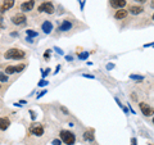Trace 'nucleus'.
I'll use <instances>...</instances> for the list:
<instances>
[{
  "instance_id": "1",
  "label": "nucleus",
  "mask_w": 154,
  "mask_h": 145,
  "mask_svg": "<svg viewBox=\"0 0 154 145\" xmlns=\"http://www.w3.org/2000/svg\"><path fill=\"white\" fill-rule=\"evenodd\" d=\"M25 57H26V52L22 49H18V48H12V49L7 50L4 54L5 59H13V60L23 59Z\"/></svg>"
},
{
  "instance_id": "2",
  "label": "nucleus",
  "mask_w": 154,
  "mask_h": 145,
  "mask_svg": "<svg viewBox=\"0 0 154 145\" xmlns=\"http://www.w3.org/2000/svg\"><path fill=\"white\" fill-rule=\"evenodd\" d=\"M59 136H60V140L66 145H73L74 142H76V136H74V134L73 132H71V131L62 130L60 134H59Z\"/></svg>"
},
{
  "instance_id": "3",
  "label": "nucleus",
  "mask_w": 154,
  "mask_h": 145,
  "mask_svg": "<svg viewBox=\"0 0 154 145\" xmlns=\"http://www.w3.org/2000/svg\"><path fill=\"white\" fill-rule=\"evenodd\" d=\"M37 11L40 12V13H46V14H53L54 12H55V8H54L53 3H50V1H44V3H41L40 5H38Z\"/></svg>"
},
{
  "instance_id": "4",
  "label": "nucleus",
  "mask_w": 154,
  "mask_h": 145,
  "mask_svg": "<svg viewBox=\"0 0 154 145\" xmlns=\"http://www.w3.org/2000/svg\"><path fill=\"white\" fill-rule=\"evenodd\" d=\"M137 104H139V107H140L141 113H143L145 117H150V116H153V114H154V108L149 105L148 103L140 101V103H137Z\"/></svg>"
},
{
  "instance_id": "5",
  "label": "nucleus",
  "mask_w": 154,
  "mask_h": 145,
  "mask_svg": "<svg viewBox=\"0 0 154 145\" xmlns=\"http://www.w3.org/2000/svg\"><path fill=\"white\" fill-rule=\"evenodd\" d=\"M26 68V64H18V66H8L5 68L7 75H13V73H19Z\"/></svg>"
},
{
  "instance_id": "6",
  "label": "nucleus",
  "mask_w": 154,
  "mask_h": 145,
  "mask_svg": "<svg viewBox=\"0 0 154 145\" xmlns=\"http://www.w3.org/2000/svg\"><path fill=\"white\" fill-rule=\"evenodd\" d=\"M27 22V18H26L25 14L19 13V14H15V16L12 17V23L15 24V26H22Z\"/></svg>"
},
{
  "instance_id": "7",
  "label": "nucleus",
  "mask_w": 154,
  "mask_h": 145,
  "mask_svg": "<svg viewBox=\"0 0 154 145\" xmlns=\"http://www.w3.org/2000/svg\"><path fill=\"white\" fill-rule=\"evenodd\" d=\"M30 132L35 136H42L44 135V127L38 123H32L30 127Z\"/></svg>"
},
{
  "instance_id": "8",
  "label": "nucleus",
  "mask_w": 154,
  "mask_h": 145,
  "mask_svg": "<svg viewBox=\"0 0 154 145\" xmlns=\"http://www.w3.org/2000/svg\"><path fill=\"white\" fill-rule=\"evenodd\" d=\"M15 4L14 0H4L3 1V4L0 5V14H4L5 12H8L10 8H13Z\"/></svg>"
},
{
  "instance_id": "9",
  "label": "nucleus",
  "mask_w": 154,
  "mask_h": 145,
  "mask_svg": "<svg viewBox=\"0 0 154 145\" xmlns=\"http://www.w3.org/2000/svg\"><path fill=\"white\" fill-rule=\"evenodd\" d=\"M72 27H73V22H72L71 19H64V21H62L58 31L59 32H67V31H69Z\"/></svg>"
},
{
  "instance_id": "10",
  "label": "nucleus",
  "mask_w": 154,
  "mask_h": 145,
  "mask_svg": "<svg viewBox=\"0 0 154 145\" xmlns=\"http://www.w3.org/2000/svg\"><path fill=\"white\" fill-rule=\"evenodd\" d=\"M33 7H35V0H27V1L21 4V11H22L23 13L31 12L33 9Z\"/></svg>"
},
{
  "instance_id": "11",
  "label": "nucleus",
  "mask_w": 154,
  "mask_h": 145,
  "mask_svg": "<svg viewBox=\"0 0 154 145\" xmlns=\"http://www.w3.org/2000/svg\"><path fill=\"white\" fill-rule=\"evenodd\" d=\"M127 1L126 0H109V5L113 9H122L126 7Z\"/></svg>"
},
{
  "instance_id": "12",
  "label": "nucleus",
  "mask_w": 154,
  "mask_h": 145,
  "mask_svg": "<svg viewBox=\"0 0 154 145\" xmlns=\"http://www.w3.org/2000/svg\"><path fill=\"white\" fill-rule=\"evenodd\" d=\"M128 12H130L132 16H139L144 12V8L140 5H130L128 7Z\"/></svg>"
},
{
  "instance_id": "13",
  "label": "nucleus",
  "mask_w": 154,
  "mask_h": 145,
  "mask_svg": "<svg viewBox=\"0 0 154 145\" xmlns=\"http://www.w3.org/2000/svg\"><path fill=\"white\" fill-rule=\"evenodd\" d=\"M128 16V12L126 11V9H117L116 11V13H114V18L116 19H118V21H121V19H125L126 17Z\"/></svg>"
},
{
  "instance_id": "14",
  "label": "nucleus",
  "mask_w": 154,
  "mask_h": 145,
  "mask_svg": "<svg viewBox=\"0 0 154 145\" xmlns=\"http://www.w3.org/2000/svg\"><path fill=\"white\" fill-rule=\"evenodd\" d=\"M10 126V119L8 117H1L0 118V131H5Z\"/></svg>"
},
{
  "instance_id": "15",
  "label": "nucleus",
  "mask_w": 154,
  "mask_h": 145,
  "mask_svg": "<svg viewBox=\"0 0 154 145\" xmlns=\"http://www.w3.org/2000/svg\"><path fill=\"white\" fill-rule=\"evenodd\" d=\"M41 30H42L46 35H49L53 31V23H51L50 21H44L42 24H41Z\"/></svg>"
},
{
  "instance_id": "16",
  "label": "nucleus",
  "mask_w": 154,
  "mask_h": 145,
  "mask_svg": "<svg viewBox=\"0 0 154 145\" xmlns=\"http://www.w3.org/2000/svg\"><path fill=\"white\" fill-rule=\"evenodd\" d=\"M84 139L86 141H94L95 140V135H94V131L92 130H86L84 132Z\"/></svg>"
},
{
  "instance_id": "17",
  "label": "nucleus",
  "mask_w": 154,
  "mask_h": 145,
  "mask_svg": "<svg viewBox=\"0 0 154 145\" xmlns=\"http://www.w3.org/2000/svg\"><path fill=\"white\" fill-rule=\"evenodd\" d=\"M26 34H27L28 37H31V39H33V37H37V32L33 31V30H26Z\"/></svg>"
},
{
  "instance_id": "18",
  "label": "nucleus",
  "mask_w": 154,
  "mask_h": 145,
  "mask_svg": "<svg viewBox=\"0 0 154 145\" xmlns=\"http://www.w3.org/2000/svg\"><path fill=\"white\" fill-rule=\"evenodd\" d=\"M130 78L135 81H144V76H140V75H130Z\"/></svg>"
},
{
  "instance_id": "19",
  "label": "nucleus",
  "mask_w": 154,
  "mask_h": 145,
  "mask_svg": "<svg viewBox=\"0 0 154 145\" xmlns=\"http://www.w3.org/2000/svg\"><path fill=\"white\" fill-rule=\"evenodd\" d=\"M0 82H8V76L5 75L4 72H1V71H0Z\"/></svg>"
},
{
  "instance_id": "20",
  "label": "nucleus",
  "mask_w": 154,
  "mask_h": 145,
  "mask_svg": "<svg viewBox=\"0 0 154 145\" xmlns=\"http://www.w3.org/2000/svg\"><path fill=\"white\" fill-rule=\"evenodd\" d=\"M87 57H89V53L87 52H84V53H81V54H78V59H81V60L87 59Z\"/></svg>"
},
{
  "instance_id": "21",
  "label": "nucleus",
  "mask_w": 154,
  "mask_h": 145,
  "mask_svg": "<svg viewBox=\"0 0 154 145\" xmlns=\"http://www.w3.org/2000/svg\"><path fill=\"white\" fill-rule=\"evenodd\" d=\"M3 28H5V24H4V18L0 14V30H3Z\"/></svg>"
},
{
  "instance_id": "22",
  "label": "nucleus",
  "mask_w": 154,
  "mask_h": 145,
  "mask_svg": "<svg viewBox=\"0 0 154 145\" xmlns=\"http://www.w3.org/2000/svg\"><path fill=\"white\" fill-rule=\"evenodd\" d=\"M50 52H51V50H46V52L44 53V58H45L46 60H48L49 58H50Z\"/></svg>"
},
{
  "instance_id": "23",
  "label": "nucleus",
  "mask_w": 154,
  "mask_h": 145,
  "mask_svg": "<svg viewBox=\"0 0 154 145\" xmlns=\"http://www.w3.org/2000/svg\"><path fill=\"white\" fill-rule=\"evenodd\" d=\"M46 85H48V81H45L44 78L40 81V82H38V86H40V87H42V86H46Z\"/></svg>"
},
{
  "instance_id": "24",
  "label": "nucleus",
  "mask_w": 154,
  "mask_h": 145,
  "mask_svg": "<svg viewBox=\"0 0 154 145\" xmlns=\"http://www.w3.org/2000/svg\"><path fill=\"white\" fill-rule=\"evenodd\" d=\"M53 145H62V140L54 139V140H53Z\"/></svg>"
},
{
  "instance_id": "25",
  "label": "nucleus",
  "mask_w": 154,
  "mask_h": 145,
  "mask_svg": "<svg viewBox=\"0 0 154 145\" xmlns=\"http://www.w3.org/2000/svg\"><path fill=\"white\" fill-rule=\"evenodd\" d=\"M46 93H48V91H46V90H42V91H40V93H38V95L36 96V98H37V99H40L41 96H44V95H45Z\"/></svg>"
},
{
  "instance_id": "26",
  "label": "nucleus",
  "mask_w": 154,
  "mask_h": 145,
  "mask_svg": "<svg viewBox=\"0 0 154 145\" xmlns=\"http://www.w3.org/2000/svg\"><path fill=\"white\" fill-rule=\"evenodd\" d=\"M41 72H42V77H45V76L48 75L49 72H50V68H46L45 71H44V70H41Z\"/></svg>"
},
{
  "instance_id": "27",
  "label": "nucleus",
  "mask_w": 154,
  "mask_h": 145,
  "mask_svg": "<svg viewBox=\"0 0 154 145\" xmlns=\"http://www.w3.org/2000/svg\"><path fill=\"white\" fill-rule=\"evenodd\" d=\"M28 113H30V116H31V118H32V121H35V119H36V114H35V112H33V111H30Z\"/></svg>"
},
{
  "instance_id": "28",
  "label": "nucleus",
  "mask_w": 154,
  "mask_h": 145,
  "mask_svg": "<svg viewBox=\"0 0 154 145\" xmlns=\"http://www.w3.org/2000/svg\"><path fill=\"white\" fill-rule=\"evenodd\" d=\"M54 50H55V52H58L59 55H63V50H62L60 48H56V46H55V48H54Z\"/></svg>"
},
{
  "instance_id": "29",
  "label": "nucleus",
  "mask_w": 154,
  "mask_h": 145,
  "mask_svg": "<svg viewBox=\"0 0 154 145\" xmlns=\"http://www.w3.org/2000/svg\"><path fill=\"white\" fill-rule=\"evenodd\" d=\"M60 111H62V112H63V113H64V114H68V113H69V112H68V109H67V108H66V107H60Z\"/></svg>"
},
{
  "instance_id": "30",
  "label": "nucleus",
  "mask_w": 154,
  "mask_h": 145,
  "mask_svg": "<svg viewBox=\"0 0 154 145\" xmlns=\"http://www.w3.org/2000/svg\"><path fill=\"white\" fill-rule=\"evenodd\" d=\"M131 145H137V139H136V137H132V139H131Z\"/></svg>"
},
{
  "instance_id": "31",
  "label": "nucleus",
  "mask_w": 154,
  "mask_h": 145,
  "mask_svg": "<svg viewBox=\"0 0 154 145\" xmlns=\"http://www.w3.org/2000/svg\"><path fill=\"white\" fill-rule=\"evenodd\" d=\"M113 68H114V64H113V63H109V64H107V70L109 71V70H113Z\"/></svg>"
},
{
  "instance_id": "32",
  "label": "nucleus",
  "mask_w": 154,
  "mask_h": 145,
  "mask_svg": "<svg viewBox=\"0 0 154 145\" xmlns=\"http://www.w3.org/2000/svg\"><path fill=\"white\" fill-rule=\"evenodd\" d=\"M114 100H116V103H117L118 105L121 107V108H123V105H122V103H121V101H119V99H118V98H114Z\"/></svg>"
},
{
  "instance_id": "33",
  "label": "nucleus",
  "mask_w": 154,
  "mask_h": 145,
  "mask_svg": "<svg viewBox=\"0 0 154 145\" xmlns=\"http://www.w3.org/2000/svg\"><path fill=\"white\" fill-rule=\"evenodd\" d=\"M131 98H132V100H137V96H136V94L135 93H132V94H131Z\"/></svg>"
},
{
  "instance_id": "34",
  "label": "nucleus",
  "mask_w": 154,
  "mask_h": 145,
  "mask_svg": "<svg viewBox=\"0 0 154 145\" xmlns=\"http://www.w3.org/2000/svg\"><path fill=\"white\" fill-rule=\"evenodd\" d=\"M82 76H84V77H87V78H94V76L92 75H87V73H84Z\"/></svg>"
},
{
  "instance_id": "35",
  "label": "nucleus",
  "mask_w": 154,
  "mask_h": 145,
  "mask_svg": "<svg viewBox=\"0 0 154 145\" xmlns=\"http://www.w3.org/2000/svg\"><path fill=\"white\" fill-rule=\"evenodd\" d=\"M136 3H139V4H145L146 3V0H135Z\"/></svg>"
},
{
  "instance_id": "36",
  "label": "nucleus",
  "mask_w": 154,
  "mask_h": 145,
  "mask_svg": "<svg viewBox=\"0 0 154 145\" xmlns=\"http://www.w3.org/2000/svg\"><path fill=\"white\" fill-rule=\"evenodd\" d=\"M128 108H130L131 113H133V114H135V111H133V109H132V107H131V104H128Z\"/></svg>"
},
{
  "instance_id": "37",
  "label": "nucleus",
  "mask_w": 154,
  "mask_h": 145,
  "mask_svg": "<svg viewBox=\"0 0 154 145\" xmlns=\"http://www.w3.org/2000/svg\"><path fill=\"white\" fill-rule=\"evenodd\" d=\"M66 59L67 60H72V57H71V55H66Z\"/></svg>"
},
{
  "instance_id": "38",
  "label": "nucleus",
  "mask_w": 154,
  "mask_h": 145,
  "mask_svg": "<svg viewBox=\"0 0 154 145\" xmlns=\"http://www.w3.org/2000/svg\"><path fill=\"white\" fill-rule=\"evenodd\" d=\"M150 8L154 9V0H151V1H150Z\"/></svg>"
},
{
  "instance_id": "39",
  "label": "nucleus",
  "mask_w": 154,
  "mask_h": 145,
  "mask_svg": "<svg viewBox=\"0 0 154 145\" xmlns=\"http://www.w3.org/2000/svg\"><path fill=\"white\" fill-rule=\"evenodd\" d=\"M59 70H60V66H56V68H55V72H54V73H56Z\"/></svg>"
},
{
  "instance_id": "40",
  "label": "nucleus",
  "mask_w": 154,
  "mask_h": 145,
  "mask_svg": "<svg viewBox=\"0 0 154 145\" xmlns=\"http://www.w3.org/2000/svg\"><path fill=\"white\" fill-rule=\"evenodd\" d=\"M122 109H123V112H125V113H128V109H127V108H126V107H123V108H122Z\"/></svg>"
},
{
  "instance_id": "41",
  "label": "nucleus",
  "mask_w": 154,
  "mask_h": 145,
  "mask_svg": "<svg viewBox=\"0 0 154 145\" xmlns=\"http://www.w3.org/2000/svg\"><path fill=\"white\" fill-rule=\"evenodd\" d=\"M26 103H27L26 100H19V104H26Z\"/></svg>"
},
{
  "instance_id": "42",
  "label": "nucleus",
  "mask_w": 154,
  "mask_h": 145,
  "mask_svg": "<svg viewBox=\"0 0 154 145\" xmlns=\"http://www.w3.org/2000/svg\"><path fill=\"white\" fill-rule=\"evenodd\" d=\"M151 18H153V21H154V13H153V16H151Z\"/></svg>"
},
{
  "instance_id": "43",
  "label": "nucleus",
  "mask_w": 154,
  "mask_h": 145,
  "mask_svg": "<svg viewBox=\"0 0 154 145\" xmlns=\"http://www.w3.org/2000/svg\"><path fill=\"white\" fill-rule=\"evenodd\" d=\"M153 123H154V118H153Z\"/></svg>"
},
{
  "instance_id": "44",
  "label": "nucleus",
  "mask_w": 154,
  "mask_h": 145,
  "mask_svg": "<svg viewBox=\"0 0 154 145\" xmlns=\"http://www.w3.org/2000/svg\"><path fill=\"white\" fill-rule=\"evenodd\" d=\"M0 89H1V85H0Z\"/></svg>"
},
{
  "instance_id": "45",
  "label": "nucleus",
  "mask_w": 154,
  "mask_h": 145,
  "mask_svg": "<svg viewBox=\"0 0 154 145\" xmlns=\"http://www.w3.org/2000/svg\"><path fill=\"white\" fill-rule=\"evenodd\" d=\"M149 145H153V144H149Z\"/></svg>"
},
{
  "instance_id": "46",
  "label": "nucleus",
  "mask_w": 154,
  "mask_h": 145,
  "mask_svg": "<svg viewBox=\"0 0 154 145\" xmlns=\"http://www.w3.org/2000/svg\"><path fill=\"white\" fill-rule=\"evenodd\" d=\"M153 46H154V45H153Z\"/></svg>"
}]
</instances>
